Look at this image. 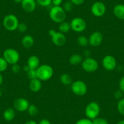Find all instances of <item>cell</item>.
<instances>
[{
    "mask_svg": "<svg viewBox=\"0 0 124 124\" xmlns=\"http://www.w3.org/2000/svg\"><path fill=\"white\" fill-rule=\"evenodd\" d=\"M37 78L41 81L45 82L51 79L54 74L53 68L50 65L44 64L40 65L36 70Z\"/></svg>",
    "mask_w": 124,
    "mask_h": 124,
    "instance_id": "cell-1",
    "label": "cell"
},
{
    "mask_svg": "<svg viewBox=\"0 0 124 124\" xmlns=\"http://www.w3.org/2000/svg\"><path fill=\"white\" fill-rule=\"evenodd\" d=\"M49 17L56 23H61L65 21L66 18V12L60 6H54L49 11Z\"/></svg>",
    "mask_w": 124,
    "mask_h": 124,
    "instance_id": "cell-2",
    "label": "cell"
},
{
    "mask_svg": "<svg viewBox=\"0 0 124 124\" xmlns=\"http://www.w3.org/2000/svg\"><path fill=\"white\" fill-rule=\"evenodd\" d=\"M101 112L100 105L96 102H91L88 103L85 107V114L88 119L93 120L99 115Z\"/></svg>",
    "mask_w": 124,
    "mask_h": 124,
    "instance_id": "cell-3",
    "label": "cell"
},
{
    "mask_svg": "<svg viewBox=\"0 0 124 124\" xmlns=\"http://www.w3.org/2000/svg\"><path fill=\"white\" fill-rule=\"evenodd\" d=\"M3 23L6 29L9 31H14L17 30L20 23L18 18L15 15L9 14L4 18Z\"/></svg>",
    "mask_w": 124,
    "mask_h": 124,
    "instance_id": "cell-4",
    "label": "cell"
},
{
    "mask_svg": "<svg viewBox=\"0 0 124 124\" xmlns=\"http://www.w3.org/2000/svg\"><path fill=\"white\" fill-rule=\"evenodd\" d=\"M3 58L8 64L14 65L18 63L20 58L18 51L12 48H8L3 52Z\"/></svg>",
    "mask_w": 124,
    "mask_h": 124,
    "instance_id": "cell-5",
    "label": "cell"
},
{
    "mask_svg": "<svg viewBox=\"0 0 124 124\" xmlns=\"http://www.w3.org/2000/svg\"><path fill=\"white\" fill-rule=\"evenodd\" d=\"M71 89L72 93L77 96H83L86 94L88 87L86 84L82 80H76L71 85Z\"/></svg>",
    "mask_w": 124,
    "mask_h": 124,
    "instance_id": "cell-6",
    "label": "cell"
},
{
    "mask_svg": "<svg viewBox=\"0 0 124 124\" xmlns=\"http://www.w3.org/2000/svg\"><path fill=\"white\" fill-rule=\"evenodd\" d=\"M82 66L85 72H94L99 68V63L96 59L92 57H86L82 62Z\"/></svg>",
    "mask_w": 124,
    "mask_h": 124,
    "instance_id": "cell-7",
    "label": "cell"
},
{
    "mask_svg": "<svg viewBox=\"0 0 124 124\" xmlns=\"http://www.w3.org/2000/svg\"><path fill=\"white\" fill-rule=\"evenodd\" d=\"M71 29L76 32H82L86 29V22L80 17H76L70 22Z\"/></svg>",
    "mask_w": 124,
    "mask_h": 124,
    "instance_id": "cell-8",
    "label": "cell"
},
{
    "mask_svg": "<svg viewBox=\"0 0 124 124\" xmlns=\"http://www.w3.org/2000/svg\"><path fill=\"white\" fill-rule=\"evenodd\" d=\"M102 66L105 70L111 71L115 70L117 66V62L114 57L111 55H107L102 60Z\"/></svg>",
    "mask_w": 124,
    "mask_h": 124,
    "instance_id": "cell-9",
    "label": "cell"
},
{
    "mask_svg": "<svg viewBox=\"0 0 124 124\" xmlns=\"http://www.w3.org/2000/svg\"><path fill=\"white\" fill-rule=\"evenodd\" d=\"M91 10L93 15L96 17H101L105 15L107 9L104 3L101 1H97L92 5Z\"/></svg>",
    "mask_w": 124,
    "mask_h": 124,
    "instance_id": "cell-10",
    "label": "cell"
},
{
    "mask_svg": "<svg viewBox=\"0 0 124 124\" xmlns=\"http://www.w3.org/2000/svg\"><path fill=\"white\" fill-rule=\"evenodd\" d=\"M103 37L102 33L99 31H96L92 33L88 38L89 45L93 47H97L101 45L103 41Z\"/></svg>",
    "mask_w": 124,
    "mask_h": 124,
    "instance_id": "cell-11",
    "label": "cell"
},
{
    "mask_svg": "<svg viewBox=\"0 0 124 124\" xmlns=\"http://www.w3.org/2000/svg\"><path fill=\"white\" fill-rule=\"evenodd\" d=\"M30 104L26 99L20 97L15 100L14 102V107L15 110L19 112H24L27 110Z\"/></svg>",
    "mask_w": 124,
    "mask_h": 124,
    "instance_id": "cell-12",
    "label": "cell"
},
{
    "mask_svg": "<svg viewBox=\"0 0 124 124\" xmlns=\"http://www.w3.org/2000/svg\"><path fill=\"white\" fill-rule=\"evenodd\" d=\"M51 37L52 39V43L55 46H63L66 42V36H65V34L60 32L56 31Z\"/></svg>",
    "mask_w": 124,
    "mask_h": 124,
    "instance_id": "cell-13",
    "label": "cell"
},
{
    "mask_svg": "<svg viewBox=\"0 0 124 124\" xmlns=\"http://www.w3.org/2000/svg\"><path fill=\"white\" fill-rule=\"evenodd\" d=\"M21 4L22 9L26 12H32L36 8L35 0H23Z\"/></svg>",
    "mask_w": 124,
    "mask_h": 124,
    "instance_id": "cell-14",
    "label": "cell"
},
{
    "mask_svg": "<svg viewBox=\"0 0 124 124\" xmlns=\"http://www.w3.org/2000/svg\"><path fill=\"white\" fill-rule=\"evenodd\" d=\"M30 90L33 93H38L41 90L42 88V83L40 80L39 78H35V79L31 80L29 82Z\"/></svg>",
    "mask_w": 124,
    "mask_h": 124,
    "instance_id": "cell-15",
    "label": "cell"
},
{
    "mask_svg": "<svg viewBox=\"0 0 124 124\" xmlns=\"http://www.w3.org/2000/svg\"><path fill=\"white\" fill-rule=\"evenodd\" d=\"M27 65L31 70H37L40 66V59L37 55H31L27 59Z\"/></svg>",
    "mask_w": 124,
    "mask_h": 124,
    "instance_id": "cell-16",
    "label": "cell"
},
{
    "mask_svg": "<svg viewBox=\"0 0 124 124\" xmlns=\"http://www.w3.org/2000/svg\"><path fill=\"white\" fill-rule=\"evenodd\" d=\"M113 14L118 19L124 20V4H119L115 6L113 9Z\"/></svg>",
    "mask_w": 124,
    "mask_h": 124,
    "instance_id": "cell-17",
    "label": "cell"
},
{
    "mask_svg": "<svg viewBox=\"0 0 124 124\" xmlns=\"http://www.w3.org/2000/svg\"><path fill=\"white\" fill-rule=\"evenodd\" d=\"M21 44L26 49H30L34 45V39L32 36L30 35H26L21 40Z\"/></svg>",
    "mask_w": 124,
    "mask_h": 124,
    "instance_id": "cell-18",
    "label": "cell"
},
{
    "mask_svg": "<svg viewBox=\"0 0 124 124\" xmlns=\"http://www.w3.org/2000/svg\"><path fill=\"white\" fill-rule=\"evenodd\" d=\"M83 57L78 54H74L70 57L69 62L71 65H78L83 62Z\"/></svg>",
    "mask_w": 124,
    "mask_h": 124,
    "instance_id": "cell-19",
    "label": "cell"
},
{
    "mask_svg": "<svg viewBox=\"0 0 124 124\" xmlns=\"http://www.w3.org/2000/svg\"><path fill=\"white\" fill-rule=\"evenodd\" d=\"M15 117V112L14 109L12 108H8L4 110L3 113V117L6 121H12Z\"/></svg>",
    "mask_w": 124,
    "mask_h": 124,
    "instance_id": "cell-20",
    "label": "cell"
},
{
    "mask_svg": "<svg viewBox=\"0 0 124 124\" xmlns=\"http://www.w3.org/2000/svg\"><path fill=\"white\" fill-rule=\"evenodd\" d=\"M60 80L61 83L64 85L68 86L71 85L72 84V78L69 74H63L60 77Z\"/></svg>",
    "mask_w": 124,
    "mask_h": 124,
    "instance_id": "cell-21",
    "label": "cell"
},
{
    "mask_svg": "<svg viewBox=\"0 0 124 124\" xmlns=\"http://www.w3.org/2000/svg\"><path fill=\"white\" fill-rule=\"evenodd\" d=\"M58 27H59V32L64 34L68 33L71 29L70 23L66 22V21H63L60 23Z\"/></svg>",
    "mask_w": 124,
    "mask_h": 124,
    "instance_id": "cell-22",
    "label": "cell"
},
{
    "mask_svg": "<svg viewBox=\"0 0 124 124\" xmlns=\"http://www.w3.org/2000/svg\"><path fill=\"white\" fill-rule=\"evenodd\" d=\"M27 111L28 112V114L32 117L36 116L39 113V108L35 105L34 104L30 105Z\"/></svg>",
    "mask_w": 124,
    "mask_h": 124,
    "instance_id": "cell-23",
    "label": "cell"
},
{
    "mask_svg": "<svg viewBox=\"0 0 124 124\" xmlns=\"http://www.w3.org/2000/svg\"><path fill=\"white\" fill-rule=\"evenodd\" d=\"M77 43L80 46L82 47H85L89 45L88 39L85 35H80L77 39Z\"/></svg>",
    "mask_w": 124,
    "mask_h": 124,
    "instance_id": "cell-24",
    "label": "cell"
},
{
    "mask_svg": "<svg viewBox=\"0 0 124 124\" xmlns=\"http://www.w3.org/2000/svg\"><path fill=\"white\" fill-rule=\"evenodd\" d=\"M117 108L119 113L122 115L124 116V98L119 99L117 104Z\"/></svg>",
    "mask_w": 124,
    "mask_h": 124,
    "instance_id": "cell-25",
    "label": "cell"
},
{
    "mask_svg": "<svg viewBox=\"0 0 124 124\" xmlns=\"http://www.w3.org/2000/svg\"><path fill=\"white\" fill-rule=\"evenodd\" d=\"M9 64L3 57H0V72H4L8 68Z\"/></svg>",
    "mask_w": 124,
    "mask_h": 124,
    "instance_id": "cell-26",
    "label": "cell"
},
{
    "mask_svg": "<svg viewBox=\"0 0 124 124\" xmlns=\"http://www.w3.org/2000/svg\"><path fill=\"white\" fill-rule=\"evenodd\" d=\"M92 122L93 124H108L107 119L103 117H98L92 120Z\"/></svg>",
    "mask_w": 124,
    "mask_h": 124,
    "instance_id": "cell-27",
    "label": "cell"
},
{
    "mask_svg": "<svg viewBox=\"0 0 124 124\" xmlns=\"http://www.w3.org/2000/svg\"><path fill=\"white\" fill-rule=\"evenodd\" d=\"M26 73H27V76L30 79V80L35 79V78H37L36 70H31V69H30Z\"/></svg>",
    "mask_w": 124,
    "mask_h": 124,
    "instance_id": "cell-28",
    "label": "cell"
},
{
    "mask_svg": "<svg viewBox=\"0 0 124 124\" xmlns=\"http://www.w3.org/2000/svg\"><path fill=\"white\" fill-rule=\"evenodd\" d=\"M17 30L20 33H24L26 32L27 30V26L24 23H19L18 26Z\"/></svg>",
    "mask_w": 124,
    "mask_h": 124,
    "instance_id": "cell-29",
    "label": "cell"
},
{
    "mask_svg": "<svg viewBox=\"0 0 124 124\" xmlns=\"http://www.w3.org/2000/svg\"><path fill=\"white\" fill-rule=\"evenodd\" d=\"M73 5L74 4L71 1L66 2L63 8L66 12H70L72 11V10L73 9Z\"/></svg>",
    "mask_w": 124,
    "mask_h": 124,
    "instance_id": "cell-30",
    "label": "cell"
},
{
    "mask_svg": "<svg viewBox=\"0 0 124 124\" xmlns=\"http://www.w3.org/2000/svg\"><path fill=\"white\" fill-rule=\"evenodd\" d=\"M75 124H93V122L88 118H84L77 120Z\"/></svg>",
    "mask_w": 124,
    "mask_h": 124,
    "instance_id": "cell-31",
    "label": "cell"
},
{
    "mask_svg": "<svg viewBox=\"0 0 124 124\" xmlns=\"http://www.w3.org/2000/svg\"><path fill=\"white\" fill-rule=\"evenodd\" d=\"M37 2L41 6L46 7L52 3V0H37Z\"/></svg>",
    "mask_w": 124,
    "mask_h": 124,
    "instance_id": "cell-32",
    "label": "cell"
},
{
    "mask_svg": "<svg viewBox=\"0 0 124 124\" xmlns=\"http://www.w3.org/2000/svg\"><path fill=\"white\" fill-rule=\"evenodd\" d=\"M12 71L15 74H18L20 72V70H21V68L20 66L18 63L14 64V65H12L11 68Z\"/></svg>",
    "mask_w": 124,
    "mask_h": 124,
    "instance_id": "cell-33",
    "label": "cell"
},
{
    "mask_svg": "<svg viewBox=\"0 0 124 124\" xmlns=\"http://www.w3.org/2000/svg\"><path fill=\"white\" fill-rule=\"evenodd\" d=\"M119 90L121 91L123 93H124V76L122 77L119 82Z\"/></svg>",
    "mask_w": 124,
    "mask_h": 124,
    "instance_id": "cell-34",
    "label": "cell"
},
{
    "mask_svg": "<svg viewBox=\"0 0 124 124\" xmlns=\"http://www.w3.org/2000/svg\"><path fill=\"white\" fill-rule=\"evenodd\" d=\"M85 0H70V1L74 4V5L79 6L83 4Z\"/></svg>",
    "mask_w": 124,
    "mask_h": 124,
    "instance_id": "cell-35",
    "label": "cell"
},
{
    "mask_svg": "<svg viewBox=\"0 0 124 124\" xmlns=\"http://www.w3.org/2000/svg\"><path fill=\"white\" fill-rule=\"evenodd\" d=\"M123 93L120 90L116 91L114 93V97L116 99H120L122 98V96Z\"/></svg>",
    "mask_w": 124,
    "mask_h": 124,
    "instance_id": "cell-36",
    "label": "cell"
},
{
    "mask_svg": "<svg viewBox=\"0 0 124 124\" xmlns=\"http://www.w3.org/2000/svg\"><path fill=\"white\" fill-rule=\"evenodd\" d=\"M63 0H52V3L54 6H60Z\"/></svg>",
    "mask_w": 124,
    "mask_h": 124,
    "instance_id": "cell-37",
    "label": "cell"
},
{
    "mask_svg": "<svg viewBox=\"0 0 124 124\" xmlns=\"http://www.w3.org/2000/svg\"><path fill=\"white\" fill-rule=\"evenodd\" d=\"M39 124H51L50 121L46 119H43L40 121Z\"/></svg>",
    "mask_w": 124,
    "mask_h": 124,
    "instance_id": "cell-38",
    "label": "cell"
},
{
    "mask_svg": "<svg viewBox=\"0 0 124 124\" xmlns=\"http://www.w3.org/2000/svg\"><path fill=\"white\" fill-rule=\"evenodd\" d=\"M24 124H37V123L35 121H34V120H29V121L26 122Z\"/></svg>",
    "mask_w": 124,
    "mask_h": 124,
    "instance_id": "cell-39",
    "label": "cell"
},
{
    "mask_svg": "<svg viewBox=\"0 0 124 124\" xmlns=\"http://www.w3.org/2000/svg\"><path fill=\"white\" fill-rule=\"evenodd\" d=\"M23 70H24V71H25V72H27V71H28L29 70H30V68H29V66H27V65H25L24 66V68H23Z\"/></svg>",
    "mask_w": 124,
    "mask_h": 124,
    "instance_id": "cell-40",
    "label": "cell"
},
{
    "mask_svg": "<svg viewBox=\"0 0 124 124\" xmlns=\"http://www.w3.org/2000/svg\"><path fill=\"white\" fill-rule=\"evenodd\" d=\"M3 83V77L2 76V74L0 72V86Z\"/></svg>",
    "mask_w": 124,
    "mask_h": 124,
    "instance_id": "cell-41",
    "label": "cell"
},
{
    "mask_svg": "<svg viewBox=\"0 0 124 124\" xmlns=\"http://www.w3.org/2000/svg\"><path fill=\"white\" fill-rule=\"evenodd\" d=\"M117 124H124V120H121L118 122Z\"/></svg>",
    "mask_w": 124,
    "mask_h": 124,
    "instance_id": "cell-42",
    "label": "cell"
},
{
    "mask_svg": "<svg viewBox=\"0 0 124 124\" xmlns=\"http://www.w3.org/2000/svg\"><path fill=\"white\" fill-rule=\"evenodd\" d=\"M14 1L16 3H21V2L23 1V0H14Z\"/></svg>",
    "mask_w": 124,
    "mask_h": 124,
    "instance_id": "cell-43",
    "label": "cell"
},
{
    "mask_svg": "<svg viewBox=\"0 0 124 124\" xmlns=\"http://www.w3.org/2000/svg\"><path fill=\"white\" fill-rule=\"evenodd\" d=\"M1 96H2V93L1 91V90H0V98L1 97Z\"/></svg>",
    "mask_w": 124,
    "mask_h": 124,
    "instance_id": "cell-44",
    "label": "cell"
}]
</instances>
